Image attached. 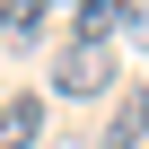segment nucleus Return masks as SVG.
<instances>
[{
    "instance_id": "f257e3e1",
    "label": "nucleus",
    "mask_w": 149,
    "mask_h": 149,
    "mask_svg": "<svg viewBox=\"0 0 149 149\" xmlns=\"http://www.w3.org/2000/svg\"><path fill=\"white\" fill-rule=\"evenodd\" d=\"M114 88V44H61V61H53V97H105Z\"/></svg>"
},
{
    "instance_id": "f03ea898",
    "label": "nucleus",
    "mask_w": 149,
    "mask_h": 149,
    "mask_svg": "<svg viewBox=\"0 0 149 149\" xmlns=\"http://www.w3.org/2000/svg\"><path fill=\"white\" fill-rule=\"evenodd\" d=\"M44 140V97L18 88V97H0V149H35Z\"/></svg>"
},
{
    "instance_id": "7ed1b4c3",
    "label": "nucleus",
    "mask_w": 149,
    "mask_h": 149,
    "mask_svg": "<svg viewBox=\"0 0 149 149\" xmlns=\"http://www.w3.org/2000/svg\"><path fill=\"white\" fill-rule=\"evenodd\" d=\"M123 9L132 0H79V9H70V44H114L123 35Z\"/></svg>"
},
{
    "instance_id": "20e7f679",
    "label": "nucleus",
    "mask_w": 149,
    "mask_h": 149,
    "mask_svg": "<svg viewBox=\"0 0 149 149\" xmlns=\"http://www.w3.org/2000/svg\"><path fill=\"white\" fill-rule=\"evenodd\" d=\"M105 149H149V79L114 105V123H105Z\"/></svg>"
},
{
    "instance_id": "39448f33",
    "label": "nucleus",
    "mask_w": 149,
    "mask_h": 149,
    "mask_svg": "<svg viewBox=\"0 0 149 149\" xmlns=\"http://www.w3.org/2000/svg\"><path fill=\"white\" fill-rule=\"evenodd\" d=\"M9 18H18V9H9V0H0V35H9Z\"/></svg>"
}]
</instances>
